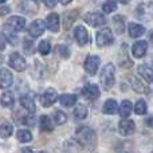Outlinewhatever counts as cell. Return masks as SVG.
<instances>
[{
  "label": "cell",
  "instance_id": "obj_1",
  "mask_svg": "<svg viewBox=\"0 0 153 153\" xmlns=\"http://www.w3.org/2000/svg\"><path fill=\"white\" fill-rule=\"evenodd\" d=\"M75 134H76V140L85 146L94 148L95 144H97V136H95V132L89 126L78 128L76 132H75Z\"/></svg>",
  "mask_w": 153,
  "mask_h": 153
},
{
  "label": "cell",
  "instance_id": "obj_2",
  "mask_svg": "<svg viewBox=\"0 0 153 153\" xmlns=\"http://www.w3.org/2000/svg\"><path fill=\"white\" fill-rule=\"evenodd\" d=\"M101 83L103 89L109 90L114 85V66L111 63H108L103 66L102 73H101Z\"/></svg>",
  "mask_w": 153,
  "mask_h": 153
},
{
  "label": "cell",
  "instance_id": "obj_3",
  "mask_svg": "<svg viewBox=\"0 0 153 153\" xmlns=\"http://www.w3.org/2000/svg\"><path fill=\"white\" fill-rule=\"evenodd\" d=\"M95 40H97V45L100 47H106V46H110L111 43L114 42L113 39V32H111L110 28H102L97 32V36H95Z\"/></svg>",
  "mask_w": 153,
  "mask_h": 153
},
{
  "label": "cell",
  "instance_id": "obj_4",
  "mask_svg": "<svg viewBox=\"0 0 153 153\" xmlns=\"http://www.w3.org/2000/svg\"><path fill=\"white\" fill-rule=\"evenodd\" d=\"M83 20L91 27H102L106 24V18L101 12H89L83 16Z\"/></svg>",
  "mask_w": 153,
  "mask_h": 153
},
{
  "label": "cell",
  "instance_id": "obj_5",
  "mask_svg": "<svg viewBox=\"0 0 153 153\" xmlns=\"http://www.w3.org/2000/svg\"><path fill=\"white\" fill-rule=\"evenodd\" d=\"M10 66L16 71H24L27 67V63L24 58L18 53H12L10 55Z\"/></svg>",
  "mask_w": 153,
  "mask_h": 153
},
{
  "label": "cell",
  "instance_id": "obj_6",
  "mask_svg": "<svg viewBox=\"0 0 153 153\" xmlns=\"http://www.w3.org/2000/svg\"><path fill=\"white\" fill-rule=\"evenodd\" d=\"M100 56L97 55H89L86 58V61H85V70H86L87 73H89L90 75H95V73H97L98 67H100Z\"/></svg>",
  "mask_w": 153,
  "mask_h": 153
},
{
  "label": "cell",
  "instance_id": "obj_7",
  "mask_svg": "<svg viewBox=\"0 0 153 153\" xmlns=\"http://www.w3.org/2000/svg\"><path fill=\"white\" fill-rule=\"evenodd\" d=\"M56 100H58V93L54 89L45 90V93H42V95H40V103H42L45 108L51 106Z\"/></svg>",
  "mask_w": 153,
  "mask_h": 153
},
{
  "label": "cell",
  "instance_id": "obj_8",
  "mask_svg": "<svg viewBox=\"0 0 153 153\" xmlns=\"http://www.w3.org/2000/svg\"><path fill=\"white\" fill-rule=\"evenodd\" d=\"M82 93H83V97L87 98L89 101H95L101 94L100 87H98L97 85H94V83H87L86 86L83 87Z\"/></svg>",
  "mask_w": 153,
  "mask_h": 153
},
{
  "label": "cell",
  "instance_id": "obj_9",
  "mask_svg": "<svg viewBox=\"0 0 153 153\" xmlns=\"http://www.w3.org/2000/svg\"><path fill=\"white\" fill-rule=\"evenodd\" d=\"M136 129V125L132 120H121L118 124V132L121 136H130Z\"/></svg>",
  "mask_w": 153,
  "mask_h": 153
},
{
  "label": "cell",
  "instance_id": "obj_10",
  "mask_svg": "<svg viewBox=\"0 0 153 153\" xmlns=\"http://www.w3.org/2000/svg\"><path fill=\"white\" fill-rule=\"evenodd\" d=\"M45 30H46L45 22L38 19V20H34L31 23V26H30V28H28V34L31 35L32 38H38L45 32Z\"/></svg>",
  "mask_w": 153,
  "mask_h": 153
},
{
  "label": "cell",
  "instance_id": "obj_11",
  "mask_svg": "<svg viewBox=\"0 0 153 153\" xmlns=\"http://www.w3.org/2000/svg\"><path fill=\"white\" fill-rule=\"evenodd\" d=\"M7 26H10L11 28H13L16 32L18 31H23L24 27H26V19L22 18V16H11L7 20Z\"/></svg>",
  "mask_w": 153,
  "mask_h": 153
},
{
  "label": "cell",
  "instance_id": "obj_12",
  "mask_svg": "<svg viewBox=\"0 0 153 153\" xmlns=\"http://www.w3.org/2000/svg\"><path fill=\"white\" fill-rule=\"evenodd\" d=\"M129 81H130V86L133 87L134 91L140 93V94H149V93H151L149 87L146 86L144 82H141L138 78H136V76H130Z\"/></svg>",
  "mask_w": 153,
  "mask_h": 153
},
{
  "label": "cell",
  "instance_id": "obj_13",
  "mask_svg": "<svg viewBox=\"0 0 153 153\" xmlns=\"http://www.w3.org/2000/svg\"><path fill=\"white\" fill-rule=\"evenodd\" d=\"M82 146L83 145L78 140H75V138H70V140H67L63 144V148L67 153H82V151H83Z\"/></svg>",
  "mask_w": 153,
  "mask_h": 153
},
{
  "label": "cell",
  "instance_id": "obj_14",
  "mask_svg": "<svg viewBox=\"0 0 153 153\" xmlns=\"http://www.w3.org/2000/svg\"><path fill=\"white\" fill-rule=\"evenodd\" d=\"M146 48H148V45H146L145 40H138L133 45L132 47V54L134 58H143L146 54Z\"/></svg>",
  "mask_w": 153,
  "mask_h": 153
},
{
  "label": "cell",
  "instance_id": "obj_15",
  "mask_svg": "<svg viewBox=\"0 0 153 153\" xmlns=\"http://www.w3.org/2000/svg\"><path fill=\"white\" fill-rule=\"evenodd\" d=\"M74 36L78 42V45L85 46L87 42H89V35H87V31L83 26H78L74 28Z\"/></svg>",
  "mask_w": 153,
  "mask_h": 153
},
{
  "label": "cell",
  "instance_id": "obj_16",
  "mask_svg": "<svg viewBox=\"0 0 153 153\" xmlns=\"http://www.w3.org/2000/svg\"><path fill=\"white\" fill-rule=\"evenodd\" d=\"M13 76L7 69H0V89H7L12 85Z\"/></svg>",
  "mask_w": 153,
  "mask_h": 153
},
{
  "label": "cell",
  "instance_id": "obj_17",
  "mask_svg": "<svg viewBox=\"0 0 153 153\" xmlns=\"http://www.w3.org/2000/svg\"><path fill=\"white\" fill-rule=\"evenodd\" d=\"M3 36H4V39L7 40V42H10L11 45H13V46L18 43L16 31L13 28H11L10 26H7V24H4V27H3Z\"/></svg>",
  "mask_w": 153,
  "mask_h": 153
},
{
  "label": "cell",
  "instance_id": "obj_18",
  "mask_svg": "<svg viewBox=\"0 0 153 153\" xmlns=\"http://www.w3.org/2000/svg\"><path fill=\"white\" fill-rule=\"evenodd\" d=\"M153 13V4H140L137 8V16L140 19H149Z\"/></svg>",
  "mask_w": 153,
  "mask_h": 153
},
{
  "label": "cell",
  "instance_id": "obj_19",
  "mask_svg": "<svg viewBox=\"0 0 153 153\" xmlns=\"http://www.w3.org/2000/svg\"><path fill=\"white\" fill-rule=\"evenodd\" d=\"M46 24H47L48 30L51 32H56L59 30V15L56 13H50L46 19Z\"/></svg>",
  "mask_w": 153,
  "mask_h": 153
},
{
  "label": "cell",
  "instance_id": "obj_20",
  "mask_svg": "<svg viewBox=\"0 0 153 153\" xmlns=\"http://www.w3.org/2000/svg\"><path fill=\"white\" fill-rule=\"evenodd\" d=\"M138 73H140V75L143 76L146 82L153 83V69L151 66H148V65H141V66H138Z\"/></svg>",
  "mask_w": 153,
  "mask_h": 153
},
{
  "label": "cell",
  "instance_id": "obj_21",
  "mask_svg": "<svg viewBox=\"0 0 153 153\" xmlns=\"http://www.w3.org/2000/svg\"><path fill=\"white\" fill-rule=\"evenodd\" d=\"M20 105H22V108H24L27 111H30V113H35V110H36L34 100H32L30 95H23V97L20 98Z\"/></svg>",
  "mask_w": 153,
  "mask_h": 153
},
{
  "label": "cell",
  "instance_id": "obj_22",
  "mask_svg": "<svg viewBox=\"0 0 153 153\" xmlns=\"http://www.w3.org/2000/svg\"><path fill=\"white\" fill-rule=\"evenodd\" d=\"M132 110H133V105H132V102H130V101H128V100L122 101L121 106L118 108V113H120V116H121L122 118L129 117L130 113H132Z\"/></svg>",
  "mask_w": 153,
  "mask_h": 153
},
{
  "label": "cell",
  "instance_id": "obj_23",
  "mask_svg": "<svg viewBox=\"0 0 153 153\" xmlns=\"http://www.w3.org/2000/svg\"><path fill=\"white\" fill-rule=\"evenodd\" d=\"M120 65L122 67L132 66V61H129V58H128V46L125 43L121 46V51H120Z\"/></svg>",
  "mask_w": 153,
  "mask_h": 153
},
{
  "label": "cell",
  "instance_id": "obj_24",
  "mask_svg": "<svg viewBox=\"0 0 153 153\" xmlns=\"http://www.w3.org/2000/svg\"><path fill=\"white\" fill-rule=\"evenodd\" d=\"M129 35L132 38H140L141 35H144V32H145V28H144V26H141V24H137V23H130L129 24Z\"/></svg>",
  "mask_w": 153,
  "mask_h": 153
},
{
  "label": "cell",
  "instance_id": "obj_25",
  "mask_svg": "<svg viewBox=\"0 0 153 153\" xmlns=\"http://www.w3.org/2000/svg\"><path fill=\"white\" fill-rule=\"evenodd\" d=\"M59 102L63 106H66V108L74 106L76 103V95L75 94H63L59 97Z\"/></svg>",
  "mask_w": 153,
  "mask_h": 153
},
{
  "label": "cell",
  "instance_id": "obj_26",
  "mask_svg": "<svg viewBox=\"0 0 153 153\" xmlns=\"http://www.w3.org/2000/svg\"><path fill=\"white\" fill-rule=\"evenodd\" d=\"M118 110V106H117V102H116V100H108L105 102V105H103V108H102V111L105 114H116V111Z\"/></svg>",
  "mask_w": 153,
  "mask_h": 153
},
{
  "label": "cell",
  "instance_id": "obj_27",
  "mask_svg": "<svg viewBox=\"0 0 153 153\" xmlns=\"http://www.w3.org/2000/svg\"><path fill=\"white\" fill-rule=\"evenodd\" d=\"M22 10L27 13H35L38 11V3L34 1V0H23Z\"/></svg>",
  "mask_w": 153,
  "mask_h": 153
},
{
  "label": "cell",
  "instance_id": "obj_28",
  "mask_svg": "<svg viewBox=\"0 0 153 153\" xmlns=\"http://www.w3.org/2000/svg\"><path fill=\"white\" fill-rule=\"evenodd\" d=\"M0 101H1V105L4 108H11L15 103V97H13V94L11 91H5V93H3Z\"/></svg>",
  "mask_w": 153,
  "mask_h": 153
},
{
  "label": "cell",
  "instance_id": "obj_29",
  "mask_svg": "<svg viewBox=\"0 0 153 153\" xmlns=\"http://www.w3.org/2000/svg\"><path fill=\"white\" fill-rule=\"evenodd\" d=\"M113 26H114V28H116L117 34H122V32H124V30H125V20H124V18H122V16H120V15L114 16V18H113Z\"/></svg>",
  "mask_w": 153,
  "mask_h": 153
},
{
  "label": "cell",
  "instance_id": "obj_30",
  "mask_svg": "<svg viewBox=\"0 0 153 153\" xmlns=\"http://www.w3.org/2000/svg\"><path fill=\"white\" fill-rule=\"evenodd\" d=\"M13 132V126L10 122H4V124L0 125V137L1 138H7L12 134Z\"/></svg>",
  "mask_w": 153,
  "mask_h": 153
},
{
  "label": "cell",
  "instance_id": "obj_31",
  "mask_svg": "<svg viewBox=\"0 0 153 153\" xmlns=\"http://www.w3.org/2000/svg\"><path fill=\"white\" fill-rule=\"evenodd\" d=\"M16 137H18V140L20 141V143H30V141L32 140L31 132H30V130H27V129L18 130V133H16Z\"/></svg>",
  "mask_w": 153,
  "mask_h": 153
},
{
  "label": "cell",
  "instance_id": "obj_32",
  "mask_svg": "<svg viewBox=\"0 0 153 153\" xmlns=\"http://www.w3.org/2000/svg\"><path fill=\"white\" fill-rule=\"evenodd\" d=\"M39 125H40V129L46 130V132H48V130H53V128H54L53 124H51V118L48 116H40Z\"/></svg>",
  "mask_w": 153,
  "mask_h": 153
},
{
  "label": "cell",
  "instance_id": "obj_33",
  "mask_svg": "<svg viewBox=\"0 0 153 153\" xmlns=\"http://www.w3.org/2000/svg\"><path fill=\"white\" fill-rule=\"evenodd\" d=\"M74 117L76 120H85L87 117V108L85 105H81V103H79V105L74 109Z\"/></svg>",
  "mask_w": 153,
  "mask_h": 153
},
{
  "label": "cell",
  "instance_id": "obj_34",
  "mask_svg": "<svg viewBox=\"0 0 153 153\" xmlns=\"http://www.w3.org/2000/svg\"><path fill=\"white\" fill-rule=\"evenodd\" d=\"M117 10V1L116 0H106L102 4V11L105 13H111Z\"/></svg>",
  "mask_w": 153,
  "mask_h": 153
},
{
  "label": "cell",
  "instance_id": "obj_35",
  "mask_svg": "<svg viewBox=\"0 0 153 153\" xmlns=\"http://www.w3.org/2000/svg\"><path fill=\"white\" fill-rule=\"evenodd\" d=\"M53 117H54V121H55L56 125H63L65 122L67 121V116L63 113V111H61V110H55V111H54Z\"/></svg>",
  "mask_w": 153,
  "mask_h": 153
},
{
  "label": "cell",
  "instance_id": "obj_36",
  "mask_svg": "<svg viewBox=\"0 0 153 153\" xmlns=\"http://www.w3.org/2000/svg\"><path fill=\"white\" fill-rule=\"evenodd\" d=\"M76 15H78V11H71V12H67L65 15V28H69L73 24V22L76 19Z\"/></svg>",
  "mask_w": 153,
  "mask_h": 153
},
{
  "label": "cell",
  "instance_id": "obj_37",
  "mask_svg": "<svg viewBox=\"0 0 153 153\" xmlns=\"http://www.w3.org/2000/svg\"><path fill=\"white\" fill-rule=\"evenodd\" d=\"M134 111L138 116H143L146 113V102L144 100H138L137 103L134 105Z\"/></svg>",
  "mask_w": 153,
  "mask_h": 153
},
{
  "label": "cell",
  "instance_id": "obj_38",
  "mask_svg": "<svg viewBox=\"0 0 153 153\" xmlns=\"http://www.w3.org/2000/svg\"><path fill=\"white\" fill-rule=\"evenodd\" d=\"M51 51V45L48 40H42V42L39 43V53L42 54V55H47V54H50Z\"/></svg>",
  "mask_w": 153,
  "mask_h": 153
},
{
  "label": "cell",
  "instance_id": "obj_39",
  "mask_svg": "<svg viewBox=\"0 0 153 153\" xmlns=\"http://www.w3.org/2000/svg\"><path fill=\"white\" fill-rule=\"evenodd\" d=\"M56 50H58V54L62 56V58L67 59L70 56V50H69V47H67V46L58 45V46H56Z\"/></svg>",
  "mask_w": 153,
  "mask_h": 153
},
{
  "label": "cell",
  "instance_id": "obj_40",
  "mask_svg": "<svg viewBox=\"0 0 153 153\" xmlns=\"http://www.w3.org/2000/svg\"><path fill=\"white\" fill-rule=\"evenodd\" d=\"M45 3H46V5H47L48 8H53V7H55L56 5L58 0H45Z\"/></svg>",
  "mask_w": 153,
  "mask_h": 153
},
{
  "label": "cell",
  "instance_id": "obj_41",
  "mask_svg": "<svg viewBox=\"0 0 153 153\" xmlns=\"http://www.w3.org/2000/svg\"><path fill=\"white\" fill-rule=\"evenodd\" d=\"M5 42H7V40L4 39V36H3L1 34H0V51L4 50V47H5Z\"/></svg>",
  "mask_w": 153,
  "mask_h": 153
},
{
  "label": "cell",
  "instance_id": "obj_42",
  "mask_svg": "<svg viewBox=\"0 0 153 153\" xmlns=\"http://www.w3.org/2000/svg\"><path fill=\"white\" fill-rule=\"evenodd\" d=\"M8 12H10V7H7V5H5V7H3L1 10H0V15H7Z\"/></svg>",
  "mask_w": 153,
  "mask_h": 153
},
{
  "label": "cell",
  "instance_id": "obj_43",
  "mask_svg": "<svg viewBox=\"0 0 153 153\" xmlns=\"http://www.w3.org/2000/svg\"><path fill=\"white\" fill-rule=\"evenodd\" d=\"M20 153H34V152H32L31 148H23V149L20 151Z\"/></svg>",
  "mask_w": 153,
  "mask_h": 153
},
{
  "label": "cell",
  "instance_id": "obj_44",
  "mask_svg": "<svg viewBox=\"0 0 153 153\" xmlns=\"http://www.w3.org/2000/svg\"><path fill=\"white\" fill-rule=\"evenodd\" d=\"M146 125H148V126H151V128H153V117H151V118L146 120Z\"/></svg>",
  "mask_w": 153,
  "mask_h": 153
},
{
  "label": "cell",
  "instance_id": "obj_45",
  "mask_svg": "<svg viewBox=\"0 0 153 153\" xmlns=\"http://www.w3.org/2000/svg\"><path fill=\"white\" fill-rule=\"evenodd\" d=\"M59 1H61L63 5H66V4H69V3L71 1V0H59Z\"/></svg>",
  "mask_w": 153,
  "mask_h": 153
},
{
  "label": "cell",
  "instance_id": "obj_46",
  "mask_svg": "<svg viewBox=\"0 0 153 153\" xmlns=\"http://www.w3.org/2000/svg\"><path fill=\"white\" fill-rule=\"evenodd\" d=\"M120 3H122V4H128V3L130 1V0H118Z\"/></svg>",
  "mask_w": 153,
  "mask_h": 153
},
{
  "label": "cell",
  "instance_id": "obj_47",
  "mask_svg": "<svg viewBox=\"0 0 153 153\" xmlns=\"http://www.w3.org/2000/svg\"><path fill=\"white\" fill-rule=\"evenodd\" d=\"M149 39H151V43H152V45H153V32H152V34H151V38H149Z\"/></svg>",
  "mask_w": 153,
  "mask_h": 153
},
{
  "label": "cell",
  "instance_id": "obj_48",
  "mask_svg": "<svg viewBox=\"0 0 153 153\" xmlns=\"http://www.w3.org/2000/svg\"><path fill=\"white\" fill-rule=\"evenodd\" d=\"M7 0H0V4H3V3H5Z\"/></svg>",
  "mask_w": 153,
  "mask_h": 153
},
{
  "label": "cell",
  "instance_id": "obj_49",
  "mask_svg": "<svg viewBox=\"0 0 153 153\" xmlns=\"http://www.w3.org/2000/svg\"><path fill=\"white\" fill-rule=\"evenodd\" d=\"M34 1H36V3H38V4H39V1H40V0H34Z\"/></svg>",
  "mask_w": 153,
  "mask_h": 153
},
{
  "label": "cell",
  "instance_id": "obj_50",
  "mask_svg": "<svg viewBox=\"0 0 153 153\" xmlns=\"http://www.w3.org/2000/svg\"><path fill=\"white\" fill-rule=\"evenodd\" d=\"M40 153H46V152H40Z\"/></svg>",
  "mask_w": 153,
  "mask_h": 153
}]
</instances>
